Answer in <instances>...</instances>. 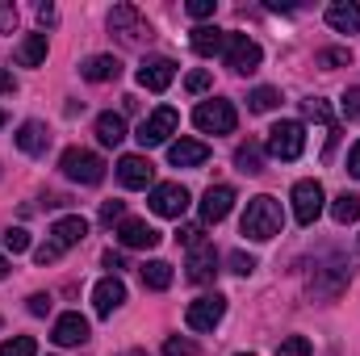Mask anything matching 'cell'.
Returning a JSON list of instances; mask_svg holds the SVG:
<instances>
[{
    "label": "cell",
    "instance_id": "obj_1",
    "mask_svg": "<svg viewBox=\"0 0 360 356\" xmlns=\"http://www.w3.org/2000/svg\"><path fill=\"white\" fill-rule=\"evenodd\" d=\"M281 227H285V214H281V201L276 197L260 193V197L248 201V210H243V235L248 239L269 243L272 235H281Z\"/></svg>",
    "mask_w": 360,
    "mask_h": 356
},
{
    "label": "cell",
    "instance_id": "obj_2",
    "mask_svg": "<svg viewBox=\"0 0 360 356\" xmlns=\"http://www.w3.org/2000/svg\"><path fill=\"white\" fill-rule=\"evenodd\" d=\"M84 235H89V222L80 218V214H68V218H59L55 227H51V239L34 252V260L46 268V265H55L68 248H76V243H84Z\"/></svg>",
    "mask_w": 360,
    "mask_h": 356
},
{
    "label": "cell",
    "instance_id": "obj_3",
    "mask_svg": "<svg viewBox=\"0 0 360 356\" xmlns=\"http://www.w3.org/2000/svg\"><path fill=\"white\" fill-rule=\"evenodd\" d=\"M59 172L76 184H101L105 180V160L96 151H84V147H68L59 155Z\"/></svg>",
    "mask_w": 360,
    "mask_h": 356
},
{
    "label": "cell",
    "instance_id": "obj_4",
    "mask_svg": "<svg viewBox=\"0 0 360 356\" xmlns=\"http://www.w3.org/2000/svg\"><path fill=\"white\" fill-rule=\"evenodd\" d=\"M193 126H197L201 134H231V130L239 126V113H235L231 101L214 96V101H201V105L193 109Z\"/></svg>",
    "mask_w": 360,
    "mask_h": 356
},
{
    "label": "cell",
    "instance_id": "obj_5",
    "mask_svg": "<svg viewBox=\"0 0 360 356\" xmlns=\"http://www.w3.org/2000/svg\"><path fill=\"white\" fill-rule=\"evenodd\" d=\"M109 30H113L126 46H143V42H151V25L143 21V13H139L134 4H117V8L109 13Z\"/></svg>",
    "mask_w": 360,
    "mask_h": 356
},
{
    "label": "cell",
    "instance_id": "obj_6",
    "mask_svg": "<svg viewBox=\"0 0 360 356\" xmlns=\"http://www.w3.org/2000/svg\"><path fill=\"white\" fill-rule=\"evenodd\" d=\"M306 151V126L302 122H276L269 130V155L276 160H297Z\"/></svg>",
    "mask_w": 360,
    "mask_h": 356
},
{
    "label": "cell",
    "instance_id": "obj_7",
    "mask_svg": "<svg viewBox=\"0 0 360 356\" xmlns=\"http://www.w3.org/2000/svg\"><path fill=\"white\" fill-rule=\"evenodd\" d=\"M222 55H226V68H231V72H239V76H252V72L260 68V59H264V51H260L248 34H231Z\"/></svg>",
    "mask_w": 360,
    "mask_h": 356
},
{
    "label": "cell",
    "instance_id": "obj_8",
    "mask_svg": "<svg viewBox=\"0 0 360 356\" xmlns=\"http://www.w3.org/2000/svg\"><path fill=\"white\" fill-rule=\"evenodd\" d=\"M323 184L319 180H297L293 184V218L302 222V227H314L319 222V214H323Z\"/></svg>",
    "mask_w": 360,
    "mask_h": 356
},
{
    "label": "cell",
    "instance_id": "obj_9",
    "mask_svg": "<svg viewBox=\"0 0 360 356\" xmlns=\"http://www.w3.org/2000/svg\"><path fill=\"white\" fill-rule=\"evenodd\" d=\"M176 126H180V113L164 105V109H155L151 117H143V126H139L134 139H139L143 147H160V143H168V139L176 134Z\"/></svg>",
    "mask_w": 360,
    "mask_h": 356
},
{
    "label": "cell",
    "instance_id": "obj_10",
    "mask_svg": "<svg viewBox=\"0 0 360 356\" xmlns=\"http://www.w3.org/2000/svg\"><path fill=\"white\" fill-rule=\"evenodd\" d=\"M222 314H226V298L205 293V298H197V302L184 310V323H188L193 331H214V327L222 323Z\"/></svg>",
    "mask_w": 360,
    "mask_h": 356
},
{
    "label": "cell",
    "instance_id": "obj_11",
    "mask_svg": "<svg viewBox=\"0 0 360 356\" xmlns=\"http://www.w3.org/2000/svg\"><path fill=\"white\" fill-rule=\"evenodd\" d=\"M151 210L160 214V218H184V210H188V189L184 184H151Z\"/></svg>",
    "mask_w": 360,
    "mask_h": 356
},
{
    "label": "cell",
    "instance_id": "obj_12",
    "mask_svg": "<svg viewBox=\"0 0 360 356\" xmlns=\"http://www.w3.org/2000/svg\"><path fill=\"white\" fill-rule=\"evenodd\" d=\"M117 239H122V248L151 252V248L160 243V231H155L147 218H122V222H117Z\"/></svg>",
    "mask_w": 360,
    "mask_h": 356
},
{
    "label": "cell",
    "instance_id": "obj_13",
    "mask_svg": "<svg viewBox=\"0 0 360 356\" xmlns=\"http://www.w3.org/2000/svg\"><path fill=\"white\" fill-rule=\"evenodd\" d=\"M172 80H176V63H172V59H164V55L143 59V68H139V84H143L147 92H164Z\"/></svg>",
    "mask_w": 360,
    "mask_h": 356
},
{
    "label": "cell",
    "instance_id": "obj_14",
    "mask_svg": "<svg viewBox=\"0 0 360 356\" xmlns=\"http://www.w3.org/2000/svg\"><path fill=\"white\" fill-rule=\"evenodd\" d=\"M55 344H63V348H80V344H89V319L80 314V310H72V314H59L55 319V336H51Z\"/></svg>",
    "mask_w": 360,
    "mask_h": 356
},
{
    "label": "cell",
    "instance_id": "obj_15",
    "mask_svg": "<svg viewBox=\"0 0 360 356\" xmlns=\"http://www.w3.org/2000/svg\"><path fill=\"white\" fill-rule=\"evenodd\" d=\"M117 180H122L126 189H147V184L155 180V164H151L147 155H122V160H117Z\"/></svg>",
    "mask_w": 360,
    "mask_h": 356
},
{
    "label": "cell",
    "instance_id": "obj_16",
    "mask_svg": "<svg viewBox=\"0 0 360 356\" xmlns=\"http://www.w3.org/2000/svg\"><path fill=\"white\" fill-rule=\"evenodd\" d=\"M235 205V189L231 184H210L201 197V222H222Z\"/></svg>",
    "mask_w": 360,
    "mask_h": 356
},
{
    "label": "cell",
    "instance_id": "obj_17",
    "mask_svg": "<svg viewBox=\"0 0 360 356\" xmlns=\"http://www.w3.org/2000/svg\"><path fill=\"white\" fill-rule=\"evenodd\" d=\"M126 302V285L117 281V276H105V281H96V289H92V310L101 314V319H109L117 306Z\"/></svg>",
    "mask_w": 360,
    "mask_h": 356
},
{
    "label": "cell",
    "instance_id": "obj_18",
    "mask_svg": "<svg viewBox=\"0 0 360 356\" xmlns=\"http://www.w3.org/2000/svg\"><path fill=\"white\" fill-rule=\"evenodd\" d=\"M214 276H218V252H214V243H197L188 252V281L193 285H205Z\"/></svg>",
    "mask_w": 360,
    "mask_h": 356
},
{
    "label": "cell",
    "instance_id": "obj_19",
    "mask_svg": "<svg viewBox=\"0 0 360 356\" xmlns=\"http://www.w3.org/2000/svg\"><path fill=\"white\" fill-rule=\"evenodd\" d=\"M226 30H218V25H197L193 34H188V46L201 55V59H214V55H222L226 51Z\"/></svg>",
    "mask_w": 360,
    "mask_h": 356
},
{
    "label": "cell",
    "instance_id": "obj_20",
    "mask_svg": "<svg viewBox=\"0 0 360 356\" xmlns=\"http://www.w3.org/2000/svg\"><path fill=\"white\" fill-rule=\"evenodd\" d=\"M168 160H172V168H201L210 160V147L197 143V139H176L168 147Z\"/></svg>",
    "mask_w": 360,
    "mask_h": 356
},
{
    "label": "cell",
    "instance_id": "obj_21",
    "mask_svg": "<svg viewBox=\"0 0 360 356\" xmlns=\"http://www.w3.org/2000/svg\"><path fill=\"white\" fill-rule=\"evenodd\" d=\"M327 25L340 34H360V4L356 0H335L327 8Z\"/></svg>",
    "mask_w": 360,
    "mask_h": 356
},
{
    "label": "cell",
    "instance_id": "obj_22",
    "mask_svg": "<svg viewBox=\"0 0 360 356\" xmlns=\"http://www.w3.org/2000/svg\"><path fill=\"white\" fill-rule=\"evenodd\" d=\"M80 76L92 80V84H109V80H117V76H122V63H117L113 55H92V59L80 63Z\"/></svg>",
    "mask_w": 360,
    "mask_h": 356
},
{
    "label": "cell",
    "instance_id": "obj_23",
    "mask_svg": "<svg viewBox=\"0 0 360 356\" xmlns=\"http://www.w3.org/2000/svg\"><path fill=\"white\" fill-rule=\"evenodd\" d=\"M17 147H21L25 155H46V147H51V130H46L42 122H21V130H17Z\"/></svg>",
    "mask_w": 360,
    "mask_h": 356
},
{
    "label": "cell",
    "instance_id": "obj_24",
    "mask_svg": "<svg viewBox=\"0 0 360 356\" xmlns=\"http://www.w3.org/2000/svg\"><path fill=\"white\" fill-rule=\"evenodd\" d=\"M96 139H101V147H117L126 139V117L122 113H101L96 117Z\"/></svg>",
    "mask_w": 360,
    "mask_h": 356
},
{
    "label": "cell",
    "instance_id": "obj_25",
    "mask_svg": "<svg viewBox=\"0 0 360 356\" xmlns=\"http://www.w3.org/2000/svg\"><path fill=\"white\" fill-rule=\"evenodd\" d=\"M46 59V34H30V38H21V46H17V63L21 68H38Z\"/></svg>",
    "mask_w": 360,
    "mask_h": 356
},
{
    "label": "cell",
    "instance_id": "obj_26",
    "mask_svg": "<svg viewBox=\"0 0 360 356\" xmlns=\"http://www.w3.org/2000/svg\"><path fill=\"white\" fill-rule=\"evenodd\" d=\"M139 276H143L147 289H168L172 285V265L168 260H147V265L139 268Z\"/></svg>",
    "mask_w": 360,
    "mask_h": 356
},
{
    "label": "cell",
    "instance_id": "obj_27",
    "mask_svg": "<svg viewBox=\"0 0 360 356\" xmlns=\"http://www.w3.org/2000/svg\"><path fill=\"white\" fill-rule=\"evenodd\" d=\"M235 168H239V172H248V177L264 172V151H260V143H243V147L235 151Z\"/></svg>",
    "mask_w": 360,
    "mask_h": 356
},
{
    "label": "cell",
    "instance_id": "obj_28",
    "mask_svg": "<svg viewBox=\"0 0 360 356\" xmlns=\"http://www.w3.org/2000/svg\"><path fill=\"white\" fill-rule=\"evenodd\" d=\"M331 218L335 222H356L360 218V193H340L331 201Z\"/></svg>",
    "mask_w": 360,
    "mask_h": 356
},
{
    "label": "cell",
    "instance_id": "obj_29",
    "mask_svg": "<svg viewBox=\"0 0 360 356\" xmlns=\"http://www.w3.org/2000/svg\"><path fill=\"white\" fill-rule=\"evenodd\" d=\"M0 356H38V344H34V336H13L0 344Z\"/></svg>",
    "mask_w": 360,
    "mask_h": 356
},
{
    "label": "cell",
    "instance_id": "obj_30",
    "mask_svg": "<svg viewBox=\"0 0 360 356\" xmlns=\"http://www.w3.org/2000/svg\"><path fill=\"white\" fill-rule=\"evenodd\" d=\"M248 105H252V113H269V109L281 105V92L276 89H256L252 96H248Z\"/></svg>",
    "mask_w": 360,
    "mask_h": 356
},
{
    "label": "cell",
    "instance_id": "obj_31",
    "mask_svg": "<svg viewBox=\"0 0 360 356\" xmlns=\"http://www.w3.org/2000/svg\"><path fill=\"white\" fill-rule=\"evenodd\" d=\"M4 252H13V256L30 252V231H25V227H8V231H4Z\"/></svg>",
    "mask_w": 360,
    "mask_h": 356
},
{
    "label": "cell",
    "instance_id": "obj_32",
    "mask_svg": "<svg viewBox=\"0 0 360 356\" xmlns=\"http://www.w3.org/2000/svg\"><path fill=\"white\" fill-rule=\"evenodd\" d=\"M302 113H306L310 122H323V126L331 130V109H327V101H319V96H310V101H302Z\"/></svg>",
    "mask_w": 360,
    "mask_h": 356
},
{
    "label": "cell",
    "instance_id": "obj_33",
    "mask_svg": "<svg viewBox=\"0 0 360 356\" xmlns=\"http://www.w3.org/2000/svg\"><path fill=\"white\" fill-rule=\"evenodd\" d=\"M276 356H310V340L306 336H289L276 344Z\"/></svg>",
    "mask_w": 360,
    "mask_h": 356
},
{
    "label": "cell",
    "instance_id": "obj_34",
    "mask_svg": "<svg viewBox=\"0 0 360 356\" xmlns=\"http://www.w3.org/2000/svg\"><path fill=\"white\" fill-rule=\"evenodd\" d=\"M164 356H197V344L184 340V336H168L164 340Z\"/></svg>",
    "mask_w": 360,
    "mask_h": 356
},
{
    "label": "cell",
    "instance_id": "obj_35",
    "mask_svg": "<svg viewBox=\"0 0 360 356\" xmlns=\"http://www.w3.org/2000/svg\"><path fill=\"white\" fill-rule=\"evenodd\" d=\"M348 59H352V55H348L344 46H335V51H319V68H327V72H331V68H348Z\"/></svg>",
    "mask_w": 360,
    "mask_h": 356
},
{
    "label": "cell",
    "instance_id": "obj_36",
    "mask_svg": "<svg viewBox=\"0 0 360 356\" xmlns=\"http://www.w3.org/2000/svg\"><path fill=\"white\" fill-rule=\"evenodd\" d=\"M122 214H126V201H105V205H101V222H105V227L122 222Z\"/></svg>",
    "mask_w": 360,
    "mask_h": 356
},
{
    "label": "cell",
    "instance_id": "obj_37",
    "mask_svg": "<svg viewBox=\"0 0 360 356\" xmlns=\"http://www.w3.org/2000/svg\"><path fill=\"white\" fill-rule=\"evenodd\" d=\"M231 272H239V276H248V272H256V260H252L248 252H231Z\"/></svg>",
    "mask_w": 360,
    "mask_h": 356
},
{
    "label": "cell",
    "instance_id": "obj_38",
    "mask_svg": "<svg viewBox=\"0 0 360 356\" xmlns=\"http://www.w3.org/2000/svg\"><path fill=\"white\" fill-rule=\"evenodd\" d=\"M13 25H17V4L0 0V34H13Z\"/></svg>",
    "mask_w": 360,
    "mask_h": 356
},
{
    "label": "cell",
    "instance_id": "obj_39",
    "mask_svg": "<svg viewBox=\"0 0 360 356\" xmlns=\"http://www.w3.org/2000/svg\"><path fill=\"white\" fill-rule=\"evenodd\" d=\"M344 117L360 122V89H348V92H344Z\"/></svg>",
    "mask_w": 360,
    "mask_h": 356
},
{
    "label": "cell",
    "instance_id": "obj_40",
    "mask_svg": "<svg viewBox=\"0 0 360 356\" xmlns=\"http://www.w3.org/2000/svg\"><path fill=\"white\" fill-rule=\"evenodd\" d=\"M25 306H30V314H38V319H42V314H51V293H30V302H25Z\"/></svg>",
    "mask_w": 360,
    "mask_h": 356
},
{
    "label": "cell",
    "instance_id": "obj_41",
    "mask_svg": "<svg viewBox=\"0 0 360 356\" xmlns=\"http://www.w3.org/2000/svg\"><path fill=\"white\" fill-rule=\"evenodd\" d=\"M188 17H197V21L214 17V0H188Z\"/></svg>",
    "mask_w": 360,
    "mask_h": 356
},
{
    "label": "cell",
    "instance_id": "obj_42",
    "mask_svg": "<svg viewBox=\"0 0 360 356\" xmlns=\"http://www.w3.org/2000/svg\"><path fill=\"white\" fill-rule=\"evenodd\" d=\"M176 239L184 243V248H188V252H193L197 243H205V239H201V227H180V235H176Z\"/></svg>",
    "mask_w": 360,
    "mask_h": 356
},
{
    "label": "cell",
    "instance_id": "obj_43",
    "mask_svg": "<svg viewBox=\"0 0 360 356\" xmlns=\"http://www.w3.org/2000/svg\"><path fill=\"white\" fill-rule=\"evenodd\" d=\"M184 89H188V92H205V89H210V72H193V76L184 80Z\"/></svg>",
    "mask_w": 360,
    "mask_h": 356
},
{
    "label": "cell",
    "instance_id": "obj_44",
    "mask_svg": "<svg viewBox=\"0 0 360 356\" xmlns=\"http://www.w3.org/2000/svg\"><path fill=\"white\" fill-rule=\"evenodd\" d=\"M348 172H352V177L360 180V143L352 147V151H348Z\"/></svg>",
    "mask_w": 360,
    "mask_h": 356
},
{
    "label": "cell",
    "instance_id": "obj_45",
    "mask_svg": "<svg viewBox=\"0 0 360 356\" xmlns=\"http://www.w3.org/2000/svg\"><path fill=\"white\" fill-rule=\"evenodd\" d=\"M38 21L51 25V21H55V4H38Z\"/></svg>",
    "mask_w": 360,
    "mask_h": 356
},
{
    "label": "cell",
    "instance_id": "obj_46",
    "mask_svg": "<svg viewBox=\"0 0 360 356\" xmlns=\"http://www.w3.org/2000/svg\"><path fill=\"white\" fill-rule=\"evenodd\" d=\"M17 89V80H13V72H4V68H0V92H13Z\"/></svg>",
    "mask_w": 360,
    "mask_h": 356
},
{
    "label": "cell",
    "instance_id": "obj_47",
    "mask_svg": "<svg viewBox=\"0 0 360 356\" xmlns=\"http://www.w3.org/2000/svg\"><path fill=\"white\" fill-rule=\"evenodd\" d=\"M105 268H113V276H117V268H122V256H117V252H105Z\"/></svg>",
    "mask_w": 360,
    "mask_h": 356
},
{
    "label": "cell",
    "instance_id": "obj_48",
    "mask_svg": "<svg viewBox=\"0 0 360 356\" xmlns=\"http://www.w3.org/2000/svg\"><path fill=\"white\" fill-rule=\"evenodd\" d=\"M4 276H8V260H4V256H0V281H4Z\"/></svg>",
    "mask_w": 360,
    "mask_h": 356
},
{
    "label": "cell",
    "instance_id": "obj_49",
    "mask_svg": "<svg viewBox=\"0 0 360 356\" xmlns=\"http://www.w3.org/2000/svg\"><path fill=\"white\" fill-rule=\"evenodd\" d=\"M0 126H4V109H0Z\"/></svg>",
    "mask_w": 360,
    "mask_h": 356
},
{
    "label": "cell",
    "instance_id": "obj_50",
    "mask_svg": "<svg viewBox=\"0 0 360 356\" xmlns=\"http://www.w3.org/2000/svg\"><path fill=\"white\" fill-rule=\"evenodd\" d=\"M239 356H252V352H239Z\"/></svg>",
    "mask_w": 360,
    "mask_h": 356
}]
</instances>
